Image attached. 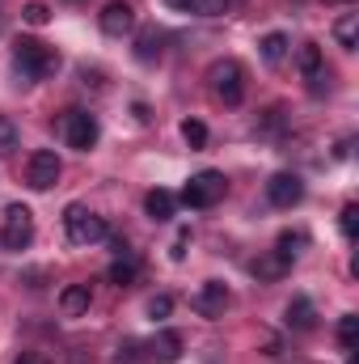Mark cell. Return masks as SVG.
<instances>
[{"instance_id":"6da1fadb","label":"cell","mask_w":359,"mask_h":364,"mask_svg":"<svg viewBox=\"0 0 359 364\" xmlns=\"http://www.w3.org/2000/svg\"><path fill=\"white\" fill-rule=\"evenodd\" d=\"M13 60H17L21 77H30V81H43V77H51L60 68V51L47 47V43H38V38H17Z\"/></svg>"},{"instance_id":"7a4b0ae2","label":"cell","mask_w":359,"mask_h":364,"mask_svg":"<svg viewBox=\"0 0 359 364\" xmlns=\"http://www.w3.org/2000/svg\"><path fill=\"white\" fill-rule=\"evenodd\" d=\"M64 229H68V242H72V246H93V242H106V237H110L106 216L89 212L85 203H68V212H64Z\"/></svg>"},{"instance_id":"3957f363","label":"cell","mask_w":359,"mask_h":364,"mask_svg":"<svg viewBox=\"0 0 359 364\" xmlns=\"http://www.w3.org/2000/svg\"><path fill=\"white\" fill-rule=\"evenodd\" d=\"M207 85H211V93L224 106H241V97H245V73H241L237 60H216L207 68Z\"/></svg>"},{"instance_id":"277c9868","label":"cell","mask_w":359,"mask_h":364,"mask_svg":"<svg viewBox=\"0 0 359 364\" xmlns=\"http://www.w3.org/2000/svg\"><path fill=\"white\" fill-rule=\"evenodd\" d=\"M224 191H228V182L220 170H203V174H194V178L182 186V203L186 208H216L220 199H224Z\"/></svg>"},{"instance_id":"5b68a950","label":"cell","mask_w":359,"mask_h":364,"mask_svg":"<svg viewBox=\"0 0 359 364\" xmlns=\"http://www.w3.org/2000/svg\"><path fill=\"white\" fill-rule=\"evenodd\" d=\"M34 242V212L26 203H9L4 208V229H0V246L4 250H26Z\"/></svg>"},{"instance_id":"8992f818","label":"cell","mask_w":359,"mask_h":364,"mask_svg":"<svg viewBox=\"0 0 359 364\" xmlns=\"http://www.w3.org/2000/svg\"><path fill=\"white\" fill-rule=\"evenodd\" d=\"M60 132H64L68 149H77V153H89L93 144H97V136H101V127H97V119H93L89 110H64Z\"/></svg>"},{"instance_id":"52a82bcc","label":"cell","mask_w":359,"mask_h":364,"mask_svg":"<svg viewBox=\"0 0 359 364\" xmlns=\"http://www.w3.org/2000/svg\"><path fill=\"white\" fill-rule=\"evenodd\" d=\"M190 309H194L199 318H224V309H228V288H224L220 279H203V284L190 292Z\"/></svg>"},{"instance_id":"ba28073f","label":"cell","mask_w":359,"mask_h":364,"mask_svg":"<svg viewBox=\"0 0 359 364\" xmlns=\"http://www.w3.org/2000/svg\"><path fill=\"white\" fill-rule=\"evenodd\" d=\"M64 174V166H60V157L51 153V149H38V153H30V161H26V182L34 186V191H51L55 182Z\"/></svg>"},{"instance_id":"9c48e42d","label":"cell","mask_w":359,"mask_h":364,"mask_svg":"<svg viewBox=\"0 0 359 364\" xmlns=\"http://www.w3.org/2000/svg\"><path fill=\"white\" fill-rule=\"evenodd\" d=\"M101 34H110V38H123V34H131V26H136V9L127 4V0H110L106 9H101Z\"/></svg>"},{"instance_id":"30bf717a","label":"cell","mask_w":359,"mask_h":364,"mask_svg":"<svg viewBox=\"0 0 359 364\" xmlns=\"http://www.w3.org/2000/svg\"><path fill=\"white\" fill-rule=\"evenodd\" d=\"M267 199L275 203V208H296V203L304 199V182H300V174H275V178L267 182Z\"/></svg>"},{"instance_id":"8fae6325","label":"cell","mask_w":359,"mask_h":364,"mask_svg":"<svg viewBox=\"0 0 359 364\" xmlns=\"http://www.w3.org/2000/svg\"><path fill=\"white\" fill-rule=\"evenodd\" d=\"M296 68L304 73V81H313V93H321V81H326V60H321V47L317 43H304L296 51Z\"/></svg>"},{"instance_id":"7c38bea8","label":"cell","mask_w":359,"mask_h":364,"mask_svg":"<svg viewBox=\"0 0 359 364\" xmlns=\"http://www.w3.org/2000/svg\"><path fill=\"white\" fill-rule=\"evenodd\" d=\"M89 305H93L89 284H68V288L60 292V314H64V318H85Z\"/></svg>"},{"instance_id":"4fadbf2b","label":"cell","mask_w":359,"mask_h":364,"mask_svg":"<svg viewBox=\"0 0 359 364\" xmlns=\"http://www.w3.org/2000/svg\"><path fill=\"white\" fill-rule=\"evenodd\" d=\"M182 335L178 331H161L153 343H148V360H157V364H178L182 360Z\"/></svg>"},{"instance_id":"5bb4252c","label":"cell","mask_w":359,"mask_h":364,"mask_svg":"<svg viewBox=\"0 0 359 364\" xmlns=\"http://www.w3.org/2000/svg\"><path fill=\"white\" fill-rule=\"evenodd\" d=\"M144 212L153 216V220H174V212H178V195L174 191H148V199H144Z\"/></svg>"},{"instance_id":"9a60e30c","label":"cell","mask_w":359,"mask_h":364,"mask_svg":"<svg viewBox=\"0 0 359 364\" xmlns=\"http://www.w3.org/2000/svg\"><path fill=\"white\" fill-rule=\"evenodd\" d=\"M287 326H292V331H313V326H317V309H313L309 296H292V305H287Z\"/></svg>"},{"instance_id":"2e32d148","label":"cell","mask_w":359,"mask_h":364,"mask_svg":"<svg viewBox=\"0 0 359 364\" xmlns=\"http://www.w3.org/2000/svg\"><path fill=\"white\" fill-rule=\"evenodd\" d=\"M136 275H140V259L127 250V255H118V259L110 263L106 279H110V284H118V288H127V284H136Z\"/></svg>"},{"instance_id":"e0dca14e","label":"cell","mask_w":359,"mask_h":364,"mask_svg":"<svg viewBox=\"0 0 359 364\" xmlns=\"http://www.w3.org/2000/svg\"><path fill=\"white\" fill-rule=\"evenodd\" d=\"M250 272L258 275L263 284H275V279H283V275L292 272V263H287V259H279V255L270 250V255H263V259H254V267H250Z\"/></svg>"},{"instance_id":"ac0fdd59","label":"cell","mask_w":359,"mask_h":364,"mask_svg":"<svg viewBox=\"0 0 359 364\" xmlns=\"http://www.w3.org/2000/svg\"><path fill=\"white\" fill-rule=\"evenodd\" d=\"M161 43H165L161 30H144V34L136 38V60H140V64H157V60H161Z\"/></svg>"},{"instance_id":"d6986e66","label":"cell","mask_w":359,"mask_h":364,"mask_svg":"<svg viewBox=\"0 0 359 364\" xmlns=\"http://www.w3.org/2000/svg\"><path fill=\"white\" fill-rule=\"evenodd\" d=\"M334 38H338V47L355 51V43H359V13H343V17L334 21Z\"/></svg>"},{"instance_id":"ffe728a7","label":"cell","mask_w":359,"mask_h":364,"mask_svg":"<svg viewBox=\"0 0 359 364\" xmlns=\"http://www.w3.org/2000/svg\"><path fill=\"white\" fill-rule=\"evenodd\" d=\"M258 47H263V60L275 68V64H283V55H287V34H279V30H275V34H267Z\"/></svg>"},{"instance_id":"44dd1931","label":"cell","mask_w":359,"mask_h":364,"mask_svg":"<svg viewBox=\"0 0 359 364\" xmlns=\"http://www.w3.org/2000/svg\"><path fill=\"white\" fill-rule=\"evenodd\" d=\"M338 343H343L347 352L359 348V318L355 314H343V318H338Z\"/></svg>"},{"instance_id":"7402d4cb","label":"cell","mask_w":359,"mask_h":364,"mask_svg":"<svg viewBox=\"0 0 359 364\" xmlns=\"http://www.w3.org/2000/svg\"><path fill=\"white\" fill-rule=\"evenodd\" d=\"M338 229H343L347 242H355L359 237V203H347V208L338 212Z\"/></svg>"},{"instance_id":"603a6c76","label":"cell","mask_w":359,"mask_h":364,"mask_svg":"<svg viewBox=\"0 0 359 364\" xmlns=\"http://www.w3.org/2000/svg\"><path fill=\"white\" fill-rule=\"evenodd\" d=\"M182 140H186L190 149H203V144H207V127H203L199 119H186V123H182Z\"/></svg>"},{"instance_id":"cb8c5ba5","label":"cell","mask_w":359,"mask_h":364,"mask_svg":"<svg viewBox=\"0 0 359 364\" xmlns=\"http://www.w3.org/2000/svg\"><path fill=\"white\" fill-rule=\"evenodd\" d=\"M304 242H309V237H304V233H283V237H279V250H275V255H279V259H287V263H292V259H296V255H300V246H304Z\"/></svg>"},{"instance_id":"d4e9b609","label":"cell","mask_w":359,"mask_h":364,"mask_svg":"<svg viewBox=\"0 0 359 364\" xmlns=\"http://www.w3.org/2000/svg\"><path fill=\"white\" fill-rule=\"evenodd\" d=\"M21 17H26L30 26H47V21H51V4H43V0H30V4L21 9Z\"/></svg>"},{"instance_id":"484cf974","label":"cell","mask_w":359,"mask_h":364,"mask_svg":"<svg viewBox=\"0 0 359 364\" xmlns=\"http://www.w3.org/2000/svg\"><path fill=\"white\" fill-rule=\"evenodd\" d=\"M13 149H17V127H13V119L0 114V157H9Z\"/></svg>"},{"instance_id":"4316f807","label":"cell","mask_w":359,"mask_h":364,"mask_svg":"<svg viewBox=\"0 0 359 364\" xmlns=\"http://www.w3.org/2000/svg\"><path fill=\"white\" fill-rule=\"evenodd\" d=\"M170 309H174V296H165V292L148 301V318H157V322H161V318H170Z\"/></svg>"},{"instance_id":"83f0119b","label":"cell","mask_w":359,"mask_h":364,"mask_svg":"<svg viewBox=\"0 0 359 364\" xmlns=\"http://www.w3.org/2000/svg\"><path fill=\"white\" fill-rule=\"evenodd\" d=\"M224 9H228V0H190V13H203V17H216Z\"/></svg>"},{"instance_id":"f1b7e54d","label":"cell","mask_w":359,"mask_h":364,"mask_svg":"<svg viewBox=\"0 0 359 364\" xmlns=\"http://www.w3.org/2000/svg\"><path fill=\"white\" fill-rule=\"evenodd\" d=\"M114 364H140V343H136V339H127V343L118 348V356H114Z\"/></svg>"},{"instance_id":"f546056e","label":"cell","mask_w":359,"mask_h":364,"mask_svg":"<svg viewBox=\"0 0 359 364\" xmlns=\"http://www.w3.org/2000/svg\"><path fill=\"white\" fill-rule=\"evenodd\" d=\"M13 364H51V360H47L43 352H21V356H17Z\"/></svg>"},{"instance_id":"4dcf8cb0","label":"cell","mask_w":359,"mask_h":364,"mask_svg":"<svg viewBox=\"0 0 359 364\" xmlns=\"http://www.w3.org/2000/svg\"><path fill=\"white\" fill-rule=\"evenodd\" d=\"M165 4H170L174 13H190V0H165Z\"/></svg>"},{"instance_id":"1f68e13d","label":"cell","mask_w":359,"mask_h":364,"mask_svg":"<svg viewBox=\"0 0 359 364\" xmlns=\"http://www.w3.org/2000/svg\"><path fill=\"white\" fill-rule=\"evenodd\" d=\"M326 4H355V0H326Z\"/></svg>"}]
</instances>
